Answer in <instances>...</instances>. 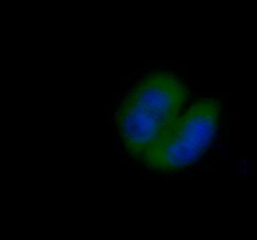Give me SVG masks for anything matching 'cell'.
<instances>
[{"mask_svg": "<svg viewBox=\"0 0 257 240\" xmlns=\"http://www.w3.org/2000/svg\"><path fill=\"white\" fill-rule=\"evenodd\" d=\"M218 105L205 99L177 117L144 151L147 164L156 170H177L194 161L211 144L218 124Z\"/></svg>", "mask_w": 257, "mask_h": 240, "instance_id": "obj_2", "label": "cell"}, {"mask_svg": "<svg viewBox=\"0 0 257 240\" xmlns=\"http://www.w3.org/2000/svg\"><path fill=\"white\" fill-rule=\"evenodd\" d=\"M186 90L177 78L156 73L135 85L118 110V129L124 146L143 155L150 144L177 118Z\"/></svg>", "mask_w": 257, "mask_h": 240, "instance_id": "obj_1", "label": "cell"}]
</instances>
